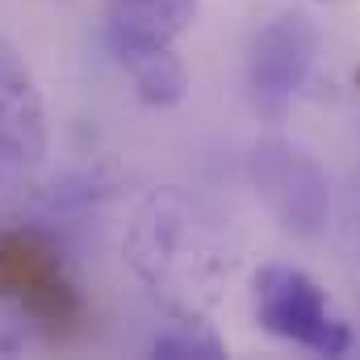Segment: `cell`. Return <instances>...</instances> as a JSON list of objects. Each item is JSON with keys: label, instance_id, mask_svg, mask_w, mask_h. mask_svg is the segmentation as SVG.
<instances>
[{"label": "cell", "instance_id": "cell-1", "mask_svg": "<svg viewBox=\"0 0 360 360\" xmlns=\"http://www.w3.org/2000/svg\"><path fill=\"white\" fill-rule=\"evenodd\" d=\"M122 256L172 319H205L239 269V235L210 201L155 188L139 201Z\"/></svg>", "mask_w": 360, "mask_h": 360}, {"label": "cell", "instance_id": "cell-7", "mask_svg": "<svg viewBox=\"0 0 360 360\" xmlns=\"http://www.w3.org/2000/svg\"><path fill=\"white\" fill-rule=\"evenodd\" d=\"M197 0H105V34L109 51H139V46H172L193 25Z\"/></svg>", "mask_w": 360, "mask_h": 360}, {"label": "cell", "instance_id": "cell-4", "mask_svg": "<svg viewBox=\"0 0 360 360\" xmlns=\"http://www.w3.org/2000/svg\"><path fill=\"white\" fill-rule=\"evenodd\" d=\"M252 184L260 193V201L269 205V214L293 235H319L331 218V184L323 164L285 143V139H260L252 160H248Z\"/></svg>", "mask_w": 360, "mask_h": 360}, {"label": "cell", "instance_id": "cell-8", "mask_svg": "<svg viewBox=\"0 0 360 360\" xmlns=\"http://www.w3.org/2000/svg\"><path fill=\"white\" fill-rule=\"evenodd\" d=\"M117 63L130 72L134 92L143 105L151 109H172L188 92V68L180 63L172 46H139V51H122Z\"/></svg>", "mask_w": 360, "mask_h": 360}, {"label": "cell", "instance_id": "cell-5", "mask_svg": "<svg viewBox=\"0 0 360 360\" xmlns=\"http://www.w3.org/2000/svg\"><path fill=\"white\" fill-rule=\"evenodd\" d=\"M51 151L46 105L21 51L0 34V188H25Z\"/></svg>", "mask_w": 360, "mask_h": 360}, {"label": "cell", "instance_id": "cell-3", "mask_svg": "<svg viewBox=\"0 0 360 360\" xmlns=\"http://www.w3.org/2000/svg\"><path fill=\"white\" fill-rule=\"evenodd\" d=\"M252 310L256 323L306 352L319 356H348L352 352V327L331 306L327 289L310 272L293 264H264L252 281Z\"/></svg>", "mask_w": 360, "mask_h": 360}, {"label": "cell", "instance_id": "cell-6", "mask_svg": "<svg viewBox=\"0 0 360 360\" xmlns=\"http://www.w3.org/2000/svg\"><path fill=\"white\" fill-rule=\"evenodd\" d=\"M319 59V25L306 13H281L252 38L248 51V89L252 105L281 122L293 105V96L306 89Z\"/></svg>", "mask_w": 360, "mask_h": 360}, {"label": "cell", "instance_id": "cell-9", "mask_svg": "<svg viewBox=\"0 0 360 360\" xmlns=\"http://www.w3.org/2000/svg\"><path fill=\"white\" fill-rule=\"evenodd\" d=\"M151 356H168V360L205 356V360H218V356H226V344H222L201 319H172V327H168L164 335L151 340Z\"/></svg>", "mask_w": 360, "mask_h": 360}, {"label": "cell", "instance_id": "cell-2", "mask_svg": "<svg viewBox=\"0 0 360 360\" xmlns=\"http://www.w3.org/2000/svg\"><path fill=\"white\" fill-rule=\"evenodd\" d=\"M0 302L51 340H76L89 327V302L59 243L34 226H0Z\"/></svg>", "mask_w": 360, "mask_h": 360}]
</instances>
